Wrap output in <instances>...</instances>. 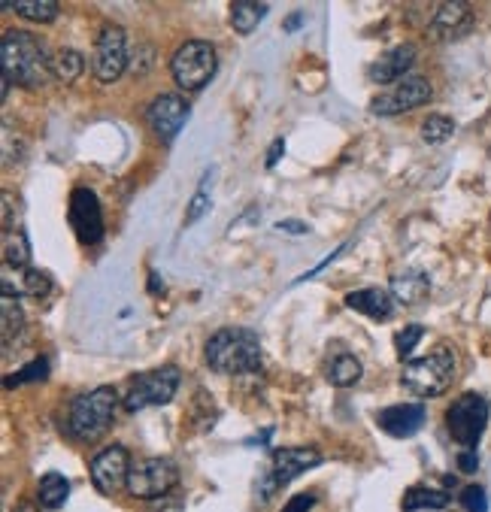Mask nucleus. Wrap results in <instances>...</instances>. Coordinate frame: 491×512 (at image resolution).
Listing matches in <instances>:
<instances>
[{
  "label": "nucleus",
  "instance_id": "obj_36",
  "mask_svg": "<svg viewBox=\"0 0 491 512\" xmlns=\"http://www.w3.org/2000/svg\"><path fill=\"white\" fill-rule=\"evenodd\" d=\"M458 467L464 470V473H473L476 467H479V458H476V452H461V458H458Z\"/></svg>",
  "mask_w": 491,
  "mask_h": 512
},
{
  "label": "nucleus",
  "instance_id": "obj_24",
  "mask_svg": "<svg viewBox=\"0 0 491 512\" xmlns=\"http://www.w3.org/2000/svg\"><path fill=\"white\" fill-rule=\"evenodd\" d=\"M70 497V482L61 473H46L40 479V506L46 509H61Z\"/></svg>",
  "mask_w": 491,
  "mask_h": 512
},
{
  "label": "nucleus",
  "instance_id": "obj_10",
  "mask_svg": "<svg viewBox=\"0 0 491 512\" xmlns=\"http://www.w3.org/2000/svg\"><path fill=\"white\" fill-rule=\"evenodd\" d=\"M128 67V37L119 25H107L97 37L94 58H91V73L97 82H116Z\"/></svg>",
  "mask_w": 491,
  "mask_h": 512
},
{
  "label": "nucleus",
  "instance_id": "obj_11",
  "mask_svg": "<svg viewBox=\"0 0 491 512\" xmlns=\"http://www.w3.org/2000/svg\"><path fill=\"white\" fill-rule=\"evenodd\" d=\"M322 464V455L316 449H279L270 458V467L261 479V497L267 500L273 491H279L282 485H288L298 473L313 470Z\"/></svg>",
  "mask_w": 491,
  "mask_h": 512
},
{
  "label": "nucleus",
  "instance_id": "obj_39",
  "mask_svg": "<svg viewBox=\"0 0 491 512\" xmlns=\"http://www.w3.org/2000/svg\"><path fill=\"white\" fill-rule=\"evenodd\" d=\"M294 28H301V16H291V22H288V31H294Z\"/></svg>",
  "mask_w": 491,
  "mask_h": 512
},
{
  "label": "nucleus",
  "instance_id": "obj_12",
  "mask_svg": "<svg viewBox=\"0 0 491 512\" xmlns=\"http://www.w3.org/2000/svg\"><path fill=\"white\" fill-rule=\"evenodd\" d=\"M70 225L79 237V243L94 246L104 237V216H101V203L91 188H76L70 197Z\"/></svg>",
  "mask_w": 491,
  "mask_h": 512
},
{
  "label": "nucleus",
  "instance_id": "obj_32",
  "mask_svg": "<svg viewBox=\"0 0 491 512\" xmlns=\"http://www.w3.org/2000/svg\"><path fill=\"white\" fill-rule=\"evenodd\" d=\"M422 334H425V328H422V325H410V328H404V331L395 337V349H398V355H401V358H410V355H413V349L422 343Z\"/></svg>",
  "mask_w": 491,
  "mask_h": 512
},
{
  "label": "nucleus",
  "instance_id": "obj_17",
  "mask_svg": "<svg viewBox=\"0 0 491 512\" xmlns=\"http://www.w3.org/2000/svg\"><path fill=\"white\" fill-rule=\"evenodd\" d=\"M346 306L373 322H388L395 316V297L391 291H382V288H358V291H349L346 294Z\"/></svg>",
  "mask_w": 491,
  "mask_h": 512
},
{
  "label": "nucleus",
  "instance_id": "obj_15",
  "mask_svg": "<svg viewBox=\"0 0 491 512\" xmlns=\"http://www.w3.org/2000/svg\"><path fill=\"white\" fill-rule=\"evenodd\" d=\"M376 422H379V428H382L388 437L404 440V437H413V434L422 431V425H425V406H419V403H395V406H385L382 413L376 416Z\"/></svg>",
  "mask_w": 491,
  "mask_h": 512
},
{
  "label": "nucleus",
  "instance_id": "obj_27",
  "mask_svg": "<svg viewBox=\"0 0 491 512\" xmlns=\"http://www.w3.org/2000/svg\"><path fill=\"white\" fill-rule=\"evenodd\" d=\"M22 334H25V316L19 310L16 297L4 294V346L10 349V343L19 340Z\"/></svg>",
  "mask_w": 491,
  "mask_h": 512
},
{
  "label": "nucleus",
  "instance_id": "obj_37",
  "mask_svg": "<svg viewBox=\"0 0 491 512\" xmlns=\"http://www.w3.org/2000/svg\"><path fill=\"white\" fill-rule=\"evenodd\" d=\"M276 228L279 231H294V234H304L307 231V225H298V222H279Z\"/></svg>",
  "mask_w": 491,
  "mask_h": 512
},
{
  "label": "nucleus",
  "instance_id": "obj_29",
  "mask_svg": "<svg viewBox=\"0 0 491 512\" xmlns=\"http://www.w3.org/2000/svg\"><path fill=\"white\" fill-rule=\"evenodd\" d=\"M31 243L25 234H7L4 237V264L10 267H31Z\"/></svg>",
  "mask_w": 491,
  "mask_h": 512
},
{
  "label": "nucleus",
  "instance_id": "obj_31",
  "mask_svg": "<svg viewBox=\"0 0 491 512\" xmlns=\"http://www.w3.org/2000/svg\"><path fill=\"white\" fill-rule=\"evenodd\" d=\"M49 376V361L46 358H34L28 367H22L19 373H10L7 376V388H16V385H25V382H43Z\"/></svg>",
  "mask_w": 491,
  "mask_h": 512
},
{
  "label": "nucleus",
  "instance_id": "obj_22",
  "mask_svg": "<svg viewBox=\"0 0 491 512\" xmlns=\"http://www.w3.org/2000/svg\"><path fill=\"white\" fill-rule=\"evenodd\" d=\"M325 373H328L331 385L349 388V385H355V382L361 379V361H358L355 355H337V358L328 361Z\"/></svg>",
  "mask_w": 491,
  "mask_h": 512
},
{
  "label": "nucleus",
  "instance_id": "obj_34",
  "mask_svg": "<svg viewBox=\"0 0 491 512\" xmlns=\"http://www.w3.org/2000/svg\"><path fill=\"white\" fill-rule=\"evenodd\" d=\"M313 506H316V494H298V497H291L285 503L282 512H310Z\"/></svg>",
  "mask_w": 491,
  "mask_h": 512
},
{
  "label": "nucleus",
  "instance_id": "obj_9",
  "mask_svg": "<svg viewBox=\"0 0 491 512\" xmlns=\"http://www.w3.org/2000/svg\"><path fill=\"white\" fill-rule=\"evenodd\" d=\"M431 94L434 91H431V82L425 76H407V79L391 85L388 91L376 94L370 100V113L373 116H382V119L385 116H401L407 110H416V107L428 104Z\"/></svg>",
  "mask_w": 491,
  "mask_h": 512
},
{
  "label": "nucleus",
  "instance_id": "obj_2",
  "mask_svg": "<svg viewBox=\"0 0 491 512\" xmlns=\"http://www.w3.org/2000/svg\"><path fill=\"white\" fill-rule=\"evenodd\" d=\"M204 361L210 370L225 376L252 373L261 367V343L246 328H222L204 346Z\"/></svg>",
  "mask_w": 491,
  "mask_h": 512
},
{
  "label": "nucleus",
  "instance_id": "obj_4",
  "mask_svg": "<svg viewBox=\"0 0 491 512\" xmlns=\"http://www.w3.org/2000/svg\"><path fill=\"white\" fill-rule=\"evenodd\" d=\"M455 379V352L449 346L431 349L425 358H413L404 364L401 385L416 397H440Z\"/></svg>",
  "mask_w": 491,
  "mask_h": 512
},
{
  "label": "nucleus",
  "instance_id": "obj_7",
  "mask_svg": "<svg viewBox=\"0 0 491 512\" xmlns=\"http://www.w3.org/2000/svg\"><path fill=\"white\" fill-rule=\"evenodd\" d=\"M179 482V467L170 458H137L128 473V491L140 500L164 497Z\"/></svg>",
  "mask_w": 491,
  "mask_h": 512
},
{
  "label": "nucleus",
  "instance_id": "obj_16",
  "mask_svg": "<svg viewBox=\"0 0 491 512\" xmlns=\"http://www.w3.org/2000/svg\"><path fill=\"white\" fill-rule=\"evenodd\" d=\"M4 294L10 297H46L52 291V279L37 267H10L4 264Z\"/></svg>",
  "mask_w": 491,
  "mask_h": 512
},
{
  "label": "nucleus",
  "instance_id": "obj_20",
  "mask_svg": "<svg viewBox=\"0 0 491 512\" xmlns=\"http://www.w3.org/2000/svg\"><path fill=\"white\" fill-rule=\"evenodd\" d=\"M431 294V279L422 270H404L391 276V297L404 306H416Z\"/></svg>",
  "mask_w": 491,
  "mask_h": 512
},
{
  "label": "nucleus",
  "instance_id": "obj_25",
  "mask_svg": "<svg viewBox=\"0 0 491 512\" xmlns=\"http://www.w3.org/2000/svg\"><path fill=\"white\" fill-rule=\"evenodd\" d=\"M85 70V58L73 49H58L52 55V76L61 82H76Z\"/></svg>",
  "mask_w": 491,
  "mask_h": 512
},
{
  "label": "nucleus",
  "instance_id": "obj_1",
  "mask_svg": "<svg viewBox=\"0 0 491 512\" xmlns=\"http://www.w3.org/2000/svg\"><path fill=\"white\" fill-rule=\"evenodd\" d=\"M0 61H4V79L22 88H40L52 76V55L46 43L28 31H7L0 40Z\"/></svg>",
  "mask_w": 491,
  "mask_h": 512
},
{
  "label": "nucleus",
  "instance_id": "obj_6",
  "mask_svg": "<svg viewBox=\"0 0 491 512\" xmlns=\"http://www.w3.org/2000/svg\"><path fill=\"white\" fill-rule=\"evenodd\" d=\"M179 382H182V373L176 367H155V370H146V373H137L128 385V394H125V409L128 413H140L146 406H164L176 397L179 391Z\"/></svg>",
  "mask_w": 491,
  "mask_h": 512
},
{
  "label": "nucleus",
  "instance_id": "obj_19",
  "mask_svg": "<svg viewBox=\"0 0 491 512\" xmlns=\"http://www.w3.org/2000/svg\"><path fill=\"white\" fill-rule=\"evenodd\" d=\"M413 61H416V49L413 46H398V49L385 52L379 61H373L370 79L379 82V85H388V82L395 85V82L407 79V70L413 67Z\"/></svg>",
  "mask_w": 491,
  "mask_h": 512
},
{
  "label": "nucleus",
  "instance_id": "obj_26",
  "mask_svg": "<svg viewBox=\"0 0 491 512\" xmlns=\"http://www.w3.org/2000/svg\"><path fill=\"white\" fill-rule=\"evenodd\" d=\"M16 10L28 22H55L58 19V4L55 0H19V4H4Z\"/></svg>",
  "mask_w": 491,
  "mask_h": 512
},
{
  "label": "nucleus",
  "instance_id": "obj_13",
  "mask_svg": "<svg viewBox=\"0 0 491 512\" xmlns=\"http://www.w3.org/2000/svg\"><path fill=\"white\" fill-rule=\"evenodd\" d=\"M128 473H131V458L125 446H107L104 452H97L91 458V482L107 497H113L122 485H128Z\"/></svg>",
  "mask_w": 491,
  "mask_h": 512
},
{
  "label": "nucleus",
  "instance_id": "obj_30",
  "mask_svg": "<svg viewBox=\"0 0 491 512\" xmlns=\"http://www.w3.org/2000/svg\"><path fill=\"white\" fill-rule=\"evenodd\" d=\"M452 134H455V122H452L449 116H440V113H437V116H428L425 125H422V140L431 143V146L446 143Z\"/></svg>",
  "mask_w": 491,
  "mask_h": 512
},
{
  "label": "nucleus",
  "instance_id": "obj_35",
  "mask_svg": "<svg viewBox=\"0 0 491 512\" xmlns=\"http://www.w3.org/2000/svg\"><path fill=\"white\" fill-rule=\"evenodd\" d=\"M285 152V140L279 137V140H273V146H270V152H267V170H273L276 167V161H279V155Z\"/></svg>",
  "mask_w": 491,
  "mask_h": 512
},
{
  "label": "nucleus",
  "instance_id": "obj_8",
  "mask_svg": "<svg viewBox=\"0 0 491 512\" xmlns=\"http://www.w3.org/2000/svg\"><path fill=\"white\" fill-rule=\"evenodd\" d=\"M485 425H488V403L473 391L461 394L446 413V428H449L452 440H458L467 449L479 443Z\"/></svg>",
  "mask_w": 491,
  "mask_h": 512
},
{
  "label": "nucleus",
  "instance_id": "obj_28",
  "mask_svg": "<svg viewBox=\"0 0 491 512\" xmlns=\"http://www.w3.org/2000/svg\"><path fill=\"white\" fill-rule=\"evenodd\" d=\"M207 213H210V173H204L198 191H194V197L188 203V210H185V228L198 225Z\"/></svg>",
  "mask_w": 491,
  "mask_h": 512
},
{
  "label": "nucleus",
  "instance_id": "obj_38",
  "mask_svg": "<svg viewBox=\"0 0 491 512\" xmlns=\"http://www.w3.org/2000/svg\"><path fill=\"white\" fill-rule=\"evenodd\" d=\"M16 512H40V506H37V503H31V500H22V503L16 506Z\"/></svg>",
  "mask_w": 491,
  "mask_h": 512
},
{
  "label": "nucleus",
  "instance_id": "obj_18",
  "mask_svg": "<svg viewBox=\"0 0 491 512\" xmlns=\"http://www.w3.org/2000/svg\"><path fill=\"white\" fill-rule=\"evenodd\" d=\"M473 28V13L467 4H440L431 19V34L440 40H455L464 37Z\"/></svg>",
  "mask_w": 491,
  "mask_h": 512
},
{
  "label": "nucleus",
  "instance_id": "obj_23",
  "mask_svg": "<svg viewBox=\"0 0 491 512\" xmlns=\"http://www.w3.org/2000/svg\"><path fill=\"white\" fill-rule=\"evenodd\" d=\"M267 4H246V0H240V4H231V28L237 34H252L261 19L267 16Z\"/></svg>",
  "mask_w": 491,
  "mask_h": 512
},
{
  "label": "nucleus",
  "instance_id": "obj_5",
  "mask_svg": "<svg viewBox=\"0 0 491 512\" xmlns=\"http://www.w3.org/2000/svg\"><path fill=\"white\" fill-rule=\"evenodd\" d=\"M216 64H219V58H216L213 43L188 40L185 46L176 49V55L170 61V73H173V79H176V85L182 91H198L213 79Z\"/></svg>",
  "mask_w": 491,
  "mask_h": 512
},
{
  "label": "nucleus",
  "instance_id": "obj_33",
  "mask_svg": "<svg viewBox=\"0 0 491 512\" xmlns=\"http://www.w3.org/2000/svg\"><path fill=\"white\" fill-rule=\"evenodd\" d=\"M461 503H464L467 512H488V497H485V491L479 485H467L461 491Z\"/></svg>",
  "mask_w": 491,
  "mask_h": 512
},
{
  "label": "nucleus",
  "instance_id": "obj_21",
  "mask_svg": "<svg viewBox=\"0 0 491 512\" xmlns=\"http://www.w3.org/2000/svg\"><path fill=\"white\" fill-rule=\"evenodd\" d=\"M449 506V494L446 491H437V488H425V485H416L404 494V503L401 509L404 512H422V509H446Z\"/></svg>",
  "mask_w": 491,
  "mask_h": 512
},
{
  "label": "nucleus",
  "instance_id": "obj_3",
  "mask_svg": "<svg viewBox=\"0 0 491 512\" xmlns=\"http://www.w3.org/2000/svg\"><path fill=\"white\" fill-rule=\"evenodd\" d=\"M116 409H119V391L110 385H101L88 394H79L70 403V413H67V428L76 440L82 443H94L101 440L113 422H116Z\"/></svg>",
  "mask_w": 491,
  "mask_h": 512
},
{
  "label": "nucleus",
  "instance_id": "obj_14",
  "mask_svg": "<svg viewBox=\"0 0 491 512\" xmlns=\"http://www.w3.org/2000/svg\"><path fill=\"white\" fill-rule=\"evenodd\" d=\"M188 119V104H185V97L179 94H161L155 97L149 110H146V122L152 128V134L161 140V143H173L176 134L182 131Z\"/></svg>",
  "mask_w": 491,
  "mask_h": 512
}]
</instances>
